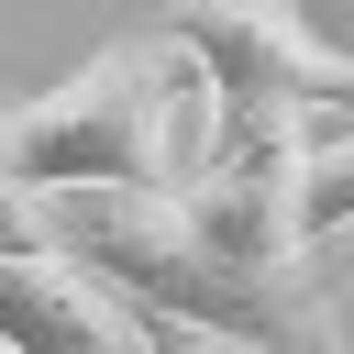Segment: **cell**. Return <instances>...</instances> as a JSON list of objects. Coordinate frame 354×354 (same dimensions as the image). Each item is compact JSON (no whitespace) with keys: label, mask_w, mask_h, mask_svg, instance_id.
Returning <instances> with one entry per match:
<instances>
[{"label":"cell","mask_w":354,"mask_h":354,"mask_svg":"<svg viewBox=\"0 0 354 354\" xmlns=\"http://www.w3.org/2000/svg\"><path fill=\"white\" fill-rule=\"evenodd\" d=\"M44 221L144 321H199V332H232L266 354H343L321 266H232L221 243H199L177 188H88V199H44Z\"/></svg>","instance_id":"obj_1"},{"label":"cell","mask_w":354,"mask_h":354,"mask_svg":"<svg viewBox=\"0 0 354 354\" xmlns=\"http://www.w3.org/2000/svg\"><path fill=\"white\" fill-rule=\"evenodd\" d=\"M221 133V100L199 77V55L177 33H122L100 44L66 88L44 100H0V144L44 199H88V188H177Z\"/></svg>","instance_id":"obj_2"},{"label":"cell","mask_w":354,"mask_h":354,"mask_svg":"<svg viewBox=\"0 0 354 354\" xmlns=\"http://www.w3.org/2000/svg\"><path fill=\"white\" fill-rule=\"evenodd\" d=\"M155 33L199 55L221 122H354V55H332L299 0H166Z\"/></svg>","instance_id":"obj_3"},{"label":"cell","mask_w":354,"mask_h":354,"mask_svg":"<svg viewBox=\"0 0 354 354\" xmlns=\"http://www.w3.org/2000/svg\"><path fill=\"white\" fill-rule=\"evenodd\" d=\"M299 166H310V122H221L210 155L177 177V210H188L199 243H221L232 266H310Z\"/></svg>","instance_id":"obj_4"},{"label":"cell","mask_w":354,"mask_h":354,"mask_svg":"<svg viewBox=\"0 0 354 354\" xmlns=\"http://www.w3.org/2000/svg\"><path fill=\"white\" fill-rule=\"evenodd\" d=\"M0 354H144V310L66 243L0 254Z\"/></svg>","instance_id":"obj_5"},{"label":"cell","mask_w":354,"mask_h":354,"mask_svg":"<svg viewBox=\"0 0 354 354\" xmlns=\"http://www.w3.org/2000/svg\"><path fill=\"white\" fill-rule=\"evenodd\" d=\"M299 232H310V254H321L332 232H354V122H321V133H310V166H299Z\"/></svg>","instance_id":"obj_6"},{"label":"cell","mask_w":354,"mask_h":354,"mask_svg":"<svg viewBox=\"0 0 354 354\" xmlns=\"http://www.w3.org/2000/svg\"><path fill=\"white\" fill-rule=\"evenodd\" d=\"M22 243H55V221H44V188L11 166V144H0V254H22Z\"/></svg>","instance_id":"obj_7"},{"label":"cell","mask_w":354,"mask_h":354,"mask_svg":"<svg viewBox=\"0 0 354 354\" xmlns=\"http://www.w3.org/2000/svg\"><path fill=\"white\" fill-rule=\"evenodd\" d=\"M144 354H266V343H232V332H199V321H144Z\"/></svg>","instance_id":"obj_8"}]
</instances>
